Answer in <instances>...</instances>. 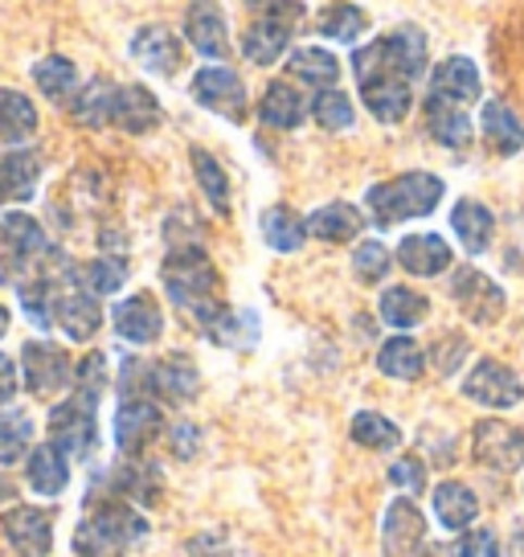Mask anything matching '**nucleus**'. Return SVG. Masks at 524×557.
<instances>
[{
    "instance_id": "18",
    "label": "nucleus",
    "mask_w": 524,
    "mask_h": 557,
    "mask_svg": "<svg viewBox=\"0 0 524 557\" xmlns=\"http://www.w3.org/2000/svg\"><path fill=\"white\" fill-rule=\"evenodd\" d=\"M291 29H296L291 17H254V25L242 34V53L254 66H271L291 46Z\"/></svg>"
},
{
    "instance_id": "39",
    "label": "nucleus",
    "mask_w": 524,
    "mask_h": 557,
    "mask_svg": "<svg viewBox=\"0 0 524 557\" xmlns=\"http://www.w3.org/2000/svg\"><path fill=\"white\" fill-rule=\"evenodd\" d=\"M426 312H431L426 296L410 292V287H389L382 296V320L394 324V329H414V324L426 320Z\"/></svg>"
},
{
    "instance_id": "41",
    "label": "nucleus",
    "mask_w": 524,
    "mask_h": 557,
    "mask_svg": "<svg viewBox=\"0 0 524 557\" xmlns=\"http://www.w3.org/2000/svg\"><path fill=\"white\" fill-rule=\"evenodd\" d=\"M192 173H197V185H201V193L210 197V206L217 209V213H229V181H226V169L217 164V160L205 152V148H192Z\"/></svg>"
},
{
    "instance_id": "19",
    "label": "nucleus",
    "mask_w": 524,
    "mask_h": 557,
    "mask_svg": "<svg viewBox=\"0 0 524 557\" xmlns=\"http://www.w3.org/2000/svg\"><path fill=\"white\" fill-rule=\"evenodd\" d=\"M111 123L132 132V136H144L160 127V103L148 87H120L115 90V111H111Z\"/></svg>"
},
{
    "instance_id": "38",
    "label": "nucleus",
    "mask_w": 524,
    "mask_h": 557,
    "mask_svg": "<svg viewBox=\"0 0 524 557\" xmlns=\"http://www.w3.org/2000/svg\"><path fill=\"white\" fill-rule=\"evenodd\" d=\"M287 70L296 74L299 83H312V87H320V90H328L336 83V78H340V62H336V58L328 50H315V46L291 53Z\"/></svg>"
},
{
    "instance_id": "6",
    "label": "nucleus",
    "mask_w": 524,
    "mask_h": 557,
    "mask_svg": "<svg viewBox=\"0 0 524 557\" xmlns=\"http://www.w3.org/2000/svg\"><path fill=\"white\" fill-rule=\"evenodd\" d=\"M491 58L500 66V83L524 99V0H504V13L491 29Z\"/></svg>"
},
{
    "instance_id": "17",
    "label": "nucleus",
    "mask_w": 524,
    "mask_h": 557,
    "mask_svg": "<svg viewBox=\"0 0 524 557\" xmlns=\"http://www.w3.org/2000/svg\"><path fill=\"white\" fill-rule=\"evenodd\" d=\"M185 37L197 53L205 58H226L229 53V37H226V17L222 9L210 4V0H192L189 17H185Z\"/></svg>"
},
{
    "instance_id": "12",
    "label": "nucleus",
    "mask_w": 524,
    "mask_h": 557,
    "mask_svg": "<svg viewBox=\"0 0 524 557\" xmlns=\"http://www.w3.org/2000/svg\"><path fill=\"white\" fill-rule=\"evenodd\" d=\"M463 394L472 401H479V406L508 410V406H516V401L524 398V385H521V377L508 366H500V361H475V369L467 373V382H463Z\"/></svg>"
},
{
    "instance_id": "21",
    "label": "nucleus",
    "mask_w": 524,
    "mask_h": 557,
    "mask_svg": "<svg viewBox=\"0 0 524 557\" xmlns=\"http://www.w3.org/2000/svg\"><path fill=\"white\" fill-rule=\"evenodd\" d=\"M53 324H62V332L71 341H90L99 324H103V312H99V299L90 292H66L53 304Z\"/></svg>"
},
{
    "instance_id": "50",
    "label": "nucleus",
    "mask_w": 524,
    "mask_h": 557,
    "mask_svg": "<svg viewBox=\"0 0 524 557\" xmlns=\"http://www.w3.org/2000/svg\"><path fill=\"white\" fill-rule=\"evenodd\" d=\"M103 385H107V357L103 352H90V357H83V366H78V394L99 401Z\"/></svg>"
},
{
    "instance_id": "33",
    "label": "nucleus",
    "mask_w": 524,
    "mask_h": 557,
    "mask_svg": "<svg viewBox=\"0 0 524 557\" xmlns=\"http://www.w3.org/2000/svg\"><path fill=\"white\" fill-rule=\"evenodd\" d=\"M451 230L459 234V243L467 246L472 255H484L491 246V230H496V222H491V209L479 206V201H459L451 213Z\"/></svg>"
},
{
    "instance_id": "15",
    "label": "nucleus",
    "mask_w": 524,
    "mask_h": 557,
    "mask_svg": "<svg viewBox=\"0 0 524 557\" xmlns=\"http://www.w3.org/2000/svg\"><path fill=\"white\" fill-rule=\"evenodd\" d=\"M111 324H115V332L127 345H152L164 332V312H160V304L148 292H140V296H127L123 304H115Z\"/></svg>"
},
{
    "instance_id": "47",
    "label": "nucleus",
    "mask_w": 524,
    "mask_h": 557,
    "mask_svg": "<svg viewBox=\"0 0 524 557\" xmlns=\"http://www.w3.org/2000/svg\"><path fill=\"white\" fill-rule=\"evenodd\" d=\"M312 115L320 127H328V132H345L352 123V103H349V95L345 90H320L312 99Z\"/></svg>"
},
{
    "instance_id": "35",
    "label": "nucleus",
    "mask_w": 524,
    "mask_h": 557,
    "mask_svg": "<svg viewBox=\"0 0 524 557\" xmlns=\"http://www.w3.org/2000/svg\"><path fill=\"white\" fill-rule=\"evenodd\" d=\"M377 369H382L385 377L414 382V377H422V369H426V357H422V348L410 336H394V341H385L377 348Z\"/></svg>"
},
{
    "instance_id": "58",
    "label": "nucleus",
    "mask_w": 524,
    "mask_h": 557,
    "mask_svg": "<svg viewBox=\"0 0 524 557\" xmlns=\"http://www.w3.org/2000/svg\"><path fill=\"white\" fill-rule=\"evenodd\" d=\"M4 496H9V484H4V475H0V500H4Z\"/></svg>"
},
{
    "instance_id": "3",
    "label": "nucleus",
    "mask_w": 524,
    "mask_h": 557,
    "mask_svg": "<svg viewBox=\"0 0 524 557\" xmlns=\"http://www.w3.org/2000/svg\"><path fill=\"white\" fill-rule=\"evenodd\" d=\"M148 537V517H140L136 508H127L123 500H99L90 508V517L78 524L74 533V554L78 557H120L127 545Z\"/></svg>"
},
{
    "instance_id": "14",
    "label": "nucleus",
    "mask_w": 524,
    "mask_h": 557,
    "mask_svg": "<svg viewBox=\"0 0 524 557\" xmlns=\"http://www.w3.org/2000/svg\"><path fill=\"white\" fill-rule=\"evenodd\" d=\"M160 435V410L148 398H123L115 410V447L123 455H140Z\"/></svg>"
},
{
    "instance_id": "56",
    "label": "nucleus",
    "mask_w": 524,
    "mask_h": 557,
    "mask_svg": "<svg viewBox=\"0 0 524 557\" xmlns=\"http://www.w3.org/2000/svg\"><path fill=\"white\" fill-rule=\"evenodd\" d=\"M508 557H524V529H516V537L508 545Z\"/></svg>"
},
{
    "instance_id": "24",
    "label": "nucleus",
    "mask_w": 524,
    "mask_h": 557,
    "mask_svg": "<svg viewBox=\"0 0 524 557\" xmlns=\"http://www.w3.org/2000/svg\"><path fill=\"white\" fill-rule=\"evenodd\" d=\"M361 99L373 111V120L402 123L414 107V87L410 83H394V78H377V83H361Z\"/></svg>"
},
{
    "instance_id": "5",
    "label": "nucleus",
    "mask_w": 524,
    "mask_h": 557,
    "mask_svg": "<svg viewBox=\"0 0 524 557\" xmlns=\"http://www.w3.org/2000/svg\"><path fill=\"white\" fill-rule=\"evenodd\" d=\"M46 255H53L46 234L29 213H4L0 218V283H25L34 262H41Z\"/></svg>"
},
{
    "instance_id": "1",
    "label": "nucleus",
    "mask_w": 524,
    "mask_h": 557,
    "mask_svg": "<svg viewBox=\"0 0 524 557\" xmlns=\"http://www.w3.org/2000/svg\"><path fill=\"white\" fill-rule=\"evenodd\" d=\"M352 70H357V87L361 83H377V78H394V83H410L426 70V37L419 29H394V34L377 37L373 46L352 53Z\"/></svg>"
},
{
    "instance_id": "36",
    "label": "nucleus",
    "mask_w": 524,
    "mask_h": 557,
    "mask_svg": "<svg viewBox=\"0 0 524 557\" xmlns=\"http://www.w3.org/2000/svg\"><path fill=\"white\" fill-rule=\"evenodd\" d=\"M205 336H210L213 345H226V348H246L259 341V320L250 312H229V308H217L213 320L201 324Z\"/></svg>"
},
{
    "instance_id": "26",
    "label": "nucleus",
    "mask_w": 524,
    "mask_h": 557,
    "mask_svg": "<svg viewBox=\"0 0 524 557\" xmlns=\"http://www.w3.org/2000/svg\"><path fill=\"white\" fill-rule=\"evenodd\" d=\"M479 123H484V136H488V144L500 152V157H516V152L524 148L521 115H516L508 103H500V99L484 103V115H479Z\"/></svg>"
},
{
    "instance_id": "27",
    "label": "nucleus",
    "mask_w": 524,
    "mask_h": 557,
    "mask_svg": "<svg viewBox=\"0 0 524 557\" xmlns=\"http://www.w3.org/2000/svg\"><path fill=\"white\" fill-rule=\"evenodd\" d=\"M435 512H438V524L442 529H467V524L479 517V500H475V492L467 484H459V480H442L435 487Z\"/></svg>"
},
{
    "instance_id": "29",
    "label": "nucleus",
    "mask_w": 524,
    "mask_h": 557,
    "mask_svg": "<svg viewBox=\"0 0 524 557\" xmlns=\"http://www.w3.org/2000/svg\"><path fill=\"white\" fill-rule=\"evenodd\" d=\"M361 226H365V218L349 201H333V206L315 209L312 218H308V234L324 238V243H349V238L361 234Z\"/></svg>"
},
{
    "instance_id": "11",
    "label": "nucleus",
    "mask_w": 524,
    "mask_h": 557,
    "mask_svg": "<svg viewBox=\"0 0 524 557\" xmlns=\"http://www.w3.org/2000/svg\"><path fill=\"white\" fill-rule=\"evenodd\" d=\"M21 377L34 394H58L71 382V357L50 341H29L21 348Z\"/></svg>"
},
{
    "instance_id": "2",
    "label": "nucleus",
    "mask_w": 524,
    "mask_h": 557,
    "mask_svg": "<svg viewBox=\"0 0 524 557\" xmlns=\"http://www.w3.org/2000/svg\"><path fill=\"white\" fill-rule=\"evenodd\" d=\"M160 278H164V287H169L176 308L192 312L201 324L213 320V312L222 308L213 299V292H217V271H213L210 255L201 246H180V250H173L164 259V267H160Z\"/></svg>"
},
{
    "instance_id": "28",
    "label": "nucleus",
    "mask_w": 524,
    "mask_h": 557,
    "mask_svg": "<svg viewBox=\"0 0 524 557\" xmlns=\"http://www.w3.org/2000/svg\"><path fill=\"white\" fill-rule=\"evenodd\" d=\"M426 123H431V136L447 148H467L472 144V120L463 115V107L451 103V99H438L431 95L426 99Z\"/></svg>"
},
{
    "instance_id": "43",
    "label": "nucleus",
    "mask_w": 524,
    "mask_h": 557,
    "mask_svg": "<svg viewBox=\"0 0 524 557\" xmlns=\"http://www.w3.org/2000/svg\"><path fill=\"white\" fill-rule=\"evenodd\" d=\"M37 87L46 99H71L74 83H78V70H74L71 58H62V53H50V58H41L34 70Z\"/></svg>"
},
{
    "instance_id": "54",
    "label": "nucleus",
    "mask_w": 524,
    "mask_h": 557,
    "mask_svg": "<svg viewBox=\"0 0 524 557\" xmlns=\"http://www.w3.org/2000/svg\"><path fill=\"white\" fill-rule=\"evenodd\" d=\"M13 394H17V366L0 352V406L13 398Z\"/></svg>"
},
{
    "instance_id": "22",
    "label": "nucleus",
    "mask_w": 524,
    "mask_h": 557,
    "mask_svg": "<svg viewBox=\"0 0 524 557\" xmlns=\"http://www.w3.org/2000/svg\"><path fill=\"white\" fill-rule=\"evenodd\" d=\"M431 95L438 99H451V103L467 107L479 95V70L472 58H447L438 62V70L431 74Z\"/></svg>"
},
{
    "instance_id": "23",
    "label": "nucleus",
    "mask_w": 524,
    "mask_h": 557,
    "mask_svg": "<svg viewBox=\"0 0 524 557\" xmlns=\"http://www.w3.org/2000/svg\"><path fill=\"white\" fill-rule=\"evenodd\" d=\"M398 259H402V267L410 275L431 278V275H438V271H447L454 255L438 234H406L402 246H398Z\"/></svg>"
},
{
    "instance_id": "7",
    "label": "nucleus",
    "mask_w": 524,
    "mask_h": 557,
    "mask_svg": "<svg viewBox=\"0 0 524 557\" xmlns=\"http://www.w3.org/2000/svg\"><path fill=\"white\" fill-rule=\"evenodd\" d=\"M95 435H99V426H95V401L90 398H71V401H58L50 410V443L53 447H62V451L71 455H90L95 451Z\"/></svg>"
},
{
    "instance_id": "34",
    "label": "nucleus",
    "mask_w": 524,
    "mask_h": 557,
    "mask_svg": "<svg viewBox=\"0 0 524 557\" xmlns=\"http://www.w3.org/2000/svg\"><path fill=\"white\" fill-rule=\"evenodd\" d=\"M262 238H266L271 250L291 255V250H299L303 238H308V222L299 218L296 209L275 206V209H266V213H262Z\"/></svg>"
},
{
    "instance_id": "52",
    "label": "nucleus",
    "mask_w": 524,
    "mask_h": 557,
    "mask_svg": "<svg viewBox=\"0 0 524 557\" xmlns=\"http://www.w3.org/2000/svg\"><path fill=\"white\" fill-rule=\"evenodd\" d=\"M463 352H467V341H463V336H447V341H438V348H435L438 373H454V366L463 361Z\"/></svg>"
},
{
    "instance_id": "55",
    "label": "nucleus",
    "mask_w": 524,
    "mask_h": 557,
    "mask_svg": "<svg viewBox=\"0 0 524 557\" xmlns=\"http://www.w3.org/2000/svg\"><path fill=\"white\" fill-rule=\"evenodd\" d=\"M173 447L176 455H197V426H189V422H180V426H173Z\"/></svg>"
},
{
    "instance_id": "10",
    "label": "nucleus",
    "mask_w": 524,
    "mask_h": 557,
    "mask_svg": "<svg viewBox=\"0 0 524 557\" xmlns=\"http://www.w3.org/2000/svg\"><path fill=\"white\" fill-rule=\"evenodd\" d=\"M475 459L488 463L491 471H516L524 463V431L508 426L500 418H484L472 435Z\"/></svg>"
},
{
    "instance_id": "20",
    "label": "nucleus",
    "mask_w": 524,
    "mask_h": 557,
    "mask_svg": "<svg viewBox=\"0 0 524 557\" xmlns=\"http://www.w3.org/2000/svg\"><path fill=\"white\" fill-rule=\"evenodd\" d=\"M132 58L152 74H173L180 70V41L164 25H144L140 34L132 37Z\"/></svg>"
},
{
    "instance_id": "44",
    "label": "nucleus",
    "mask_w": 524,
    "mask_h": 557,
    "mask_svg": "<svg viewBox=\"0 0 524 557\" xmlns=\"http://www.w3.org/2000/svg\"><path fill=\"white\" fill-rule=\"evenodd\" d=\"M352 438L369 447V451H394L398 443H402V431L389 422V418L373 414V410H361V414L352 418Z\"/></svg>"
},
{
    "instance_id": "13",
    "label": "nucleus",
    "mask_w": 524,
    "mask_h": 557,
    "mask_svg": "<svg viewBox=\"0 0 524 557\" xmlns=\"http://www.w3.org/2000/svg\"><path fill=\"white\" fill-rule=\"evenodd\" d=\"M0 529H4V537L13 541V549L21 557H46L53 545V521L41 512V508H29V505H17L9 508L4 517H0Z\"/></svg>"
},
{
    "instance_id": "49",
    "label": "nucleus",
    "mask_w": 524,
    "mask_h": 557,
    "mask_svg": "<svg viewBox=\"0 0 524 557\" xmlns=\"http://www.w3.org/2000/svg\"><path fill=\"white\" fill-rule=\"evenodd\" d=\"M500 541L491 529H472V533H463V537H454L447 545V557H500Z\"/></svg>"
},
{
    "instance_id": "16",
    "label": "nucleus",
    "mask_w": 524,
    "mask_h": 557,
    "mask_svg": "<svg viewBox=\"0 0 524 557\" xmlns=\"http://www.w3.org/2000/svg\"><path fill=\"white\" fill-rule=\"evenodd\" d=\"M426 541V521L422 512L410 500H394L385 508V521H382V549L385 557H414Z\"/></svg>"
},
{
    "instance_id": "4",
    "label": "nucleus",
    "mask_w": 524,
    "mask_h": 557,
    "mask_svg": "<svg viewBox=\"0 0 524 557\" xmlns=\"http://www.w3.org/2000/svg\"><path fill=\"white\" fill-rule=\"evenodd\" d=\"M369 213L377 226H398L406 218H426L442 201V181L431 173H402L369 189Z\"/></svg>"
},
{
    "instance_id": "45",
    "label": "nucleus",
    "mask_w": 524,
    "mask_h": 557,
    "mask_svg": "<svg viewBox=\"0 0 524 557\" xmlns=\"http://www.w3.org/2000/svg\"><path fill=\"white\" fill-rule=\"evenodd\" d=\"M29 438H34V418L25 410H9L0 418V463H17L29 451Z\"/></svg>"
},
{
    "instance_id": "46",
    "label": "nucleus",
    "mask_w": 524,
    "mask_h": 557,
    "mask_svg": "<svg viewBox=\"0 0 524 557\" xmlns=\"http://www.w3.org/2000/svg\"><path fill=\"white\" fill-rule=\"evenodd\" d=\"M78 283H87L90 296H115L127 283V267H123V259H95L78 271Z\"/></svg>"
},
{
    "instance_id": "31",
    "label": "nucleus",
    "mask_w": 524,
    "mask_h": 557,
    "mask_svg": "<svg viewBox=\"0 0 524 557\" xmlns=\"http://www.w3.org/2000/svg\"><path fill=\"white\" fill-rule=\"evenodd\" d=\"M29 484H34V492H41V496H62L66 484H71L66 451H62V447H53V443L29 451Z\"/></svg>"
},
{
    "instance_id": "37",
    "label": "nucleus",
    "mask_w": 524,
    "mask_h": 557,
    "mask_svg": "<svg viewBox=\"0 0 524 557\" xmlns=\"http://www.w3.org/2000/svg\"><path fill=\"white\" fill-rule=\"evenodd\" d=\"M37 132V107L21 95V90H0V139L4 144H21Z\"/></svg>"
},
{
    "instance_id": "32",
    "label": "nucleus",
    "mask_w": 524,
    "mask_h": 557,
    "mask_svg": "<svg viewBox=\"0 0 524 557\" xmlns=\"http://www.w3.org/2000/svg\"><path fill=\"white\" fill-rule=\"evenodd\" d=\"M41 181V157L37 152H9L0 160V193L13 201H29Z\"/></svg>"
},
{
    "instance_id": "57",
    "label": "nucleus",
    "mask_w": 524,
    "mask_h": 557,
    "mask_svg": "<svg viewBox=\"0 0 524 557\" xmlns=\"http://www.w3.org/2000/svg\"><path fill=\"white\" fill-rule=\"evenodd\" d=\"M9 332V308H0V336Z\"/></svg>"
},
{
    "instance_id": "59",
    "label": "nucleus",
    "mask_w": 524,
    "mask_h": 557,
    "mask_svg": "<svg viewBox=\"0 0 524 557\" xmlns=\"http://www.w3.org/2000/svg\"><path fill=\"white\" fill-rule=\"evenodd\" d=\"M0 197H4V193H0Z\"/></svg>"
},
{
    "instance_id": "42",
    "label": "nucleus",
    "mask_w": 524,
    "mask_h": 557,
    "mask_svg": "<svg viewBox=\"0 0 524 557\" xmlns=\"http://www.w3.org/2000/svg\"><path fill=\"white\" fill-rule=\"evenodd\" d=\"M369 17L357 9V4H328L320 17H315V29L320 37H333V41H357L365 34Z\"/></svg>"
},
{
    "instance_id": "40",
    "label": "nucleus",
    "mask_w": 524,
    "mask_h": 557,
    "mask_svg": "<svg viewBox=\"0 0 524 557\" xmlns=\"http://www.w3.org/2000/svg\"><path fill=\"white\" fill-rule=\"evenodd\" d=\"M115 90L107 78H95L78 99H74V120L83 127H107L111 123V111H115Z\"/></svg>"
},
{
    "instance_id": "53",
    "label": "nucleus",
    "mask_w": 524,
    "mask_h": 557,
    "mask_svg": "<svg viewBox=\"0 0 524 557\" xmlns=\"http://www.w3.org/2000/svg\"><path fill=\"white\" fill-rule=\"evenodd\" d=\"M246 4L254 9V17H303V9H299L296 0H246Z\"/></svg>"
},
{
    "instance_id": "30",
    "label": "nucleus",
    "mask_w": 524,
    "mask_h": 557,
    "mask_svg": "<svg viewBox=\"0 0 524 557\" xmlns=\"http://www.w3.org/2000/svg\"><path fill=\"white\" fill-rule=\"evenodd\" d=\"M197 389H201V377H197V366L189 357H169V361L152 366V394H160V398L192 401Z\"/></svg>"
},
{
    "instance_id": "48",
    "label": "nucleus",
    "mask_w": 524,
    "mask_h": 557,
    "mask_svg": "<svg viewBox=\"0 0 524 557\" xmlns=\"http://www.w3.org/2000/svg\"><path fill=\"white\" fill-rule=\"evenodd\" d=\"M389 262L394 259H389V250L382 243H361L352 250V271H357L361 283H382L389 275Z\"/></svg>"
},
{
    "instance_id": "9",
    "label": "nucleus",
    "mask_w": 524,
    "mask_h": 557,
    "mask_svg": "<svg viewBox=\"0 0 524 557\" xmlns=\"http://www.w3.org/2000/svg\"><path fill=\"white\" fill-rule=\"evenodd\" d=\"M451 296L459 304V312L467 315V320H475V324H496L504 315V292L484 271H475V267L454 271Z\"/></svg>"
},
{
    "instance_id": "51",
    "label": "nucleus",
    "mask_w": 524,
    "mask_h": 557,
    "mask_svg": "<svg viewBox=\"0 0 524 557\" xmlns=\"http://www.w3.org/2000/svg\"><path fill=\"white\" fill-rule=\"evenodd\" d=\"M389 484L406 487V492H422V487H426V468H422V459L402 455V459L389 468Z\"/></svg>"
},
{
    "instance_id": "25",
    "label": "nucleus",
    "mask_w": 524,
    "mask_h": 557,
    "mask_svg": "<svg viewBox=\"0 0 524 557\" xmlns=\"http://www.w3.org/2000/svg\"><path fill=\"white\" fill-rule=\"evenodd\" d=\"M308 115V99L299 95L291 83H271V87L262 90V103H259V120L266 127H279V132H291L299 127Z\"/></svg>"
},
{
    "instance_id": "8",
    "label": "nucleus",
    "mask_w": 524,
    "mask_h": 557,
    "mask_svg": "<svg viewBox=\"0 0 524 557\" xmlns=\"http://www.w3.org/2000/svg\"><path fill=\"white\" fill-rule=\"evenodd\" d=\"M192 99L210 107L213 115H226L229 123L246 120V87L229 66H201L192 78Z\"/></svg>"
}]
</instances>
